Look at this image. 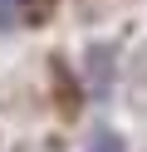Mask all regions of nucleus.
<instances>
[{
  "label": "nucleus",
  "instance_id": "obj_1",
  "mask_svg": "<svg viewBox=\"0 0 147 152\" xmlns=\"http://www.w3.org/2000/svg\"><path fill=\"white\" fill-rule=\"evenodd\" d=\"M88 152H123V137H118L113 128H98L93 142H88Z\"/></svg>",
  "mask_w": 147,
  "mask_h": 152
},
{
  "label": "nucleus",
  "instance_id": "obj_2",
  "mask_svg": "<svg viewBox=\"0 0 147 152\" xmlns=\"http://www.w3.org/2000/svg\"><path fill=\"white\" fill-rule=\"evenodd\" d=\"M15 5H20V0H0V30L15 25Z\"/></svg>",
  "mask_w": 147,
  "mask_h": 152
}]
</instances>
